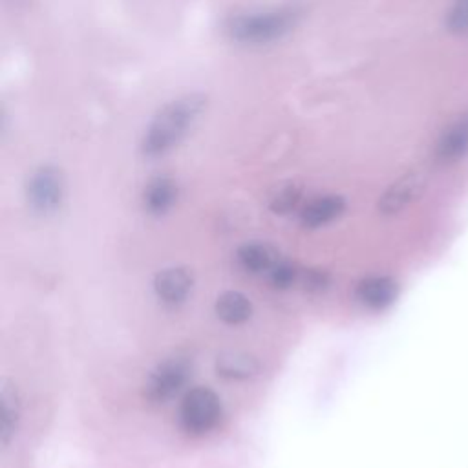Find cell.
Wrapping results in <instances>:
<instances>
[{"instance_id":"cell-1","label":"cell","mask_w":468,"mask_h":468,"mask_svg":"<svg viewBox=\"0 0 468 468\" xmlns=\"http://www.w3.org/2000/svg\"><path fill=\"white\" fill-rule=\"evenodd\" d=\"M203 108L205 97L201 93H186L168 102L146 128L141 143L143 154L146 157H161L176 148L197 121Z\"/></svg>"},{"instance_id":"cell-2","label":"cell","mask_w":468,"mask_h":468,"mask_svg":"<svg viewBox=\"0 0 468 468\" xmlns=\"http://www.w3.org/2000/svg\"><path fill=\"white\" fill-rule=\"evenodd\" d=\"M300 15L294 5L239 13L229 18L225 31L234 42L261 46L285 37L298 24Z\"/></svg>"},{"instance_id":"cell-3","label":"cell","mask_w":468,"mask_h":468,"mask_svg":"<svg viewBox=\"0 0 468 468\" xmlns=\"http://www.w3.org/2000/svg\"><path fill=\"white\" fill-rule=\"evenodd\" d=\"M223 415V406L219 397L205 386H196L188 389L181 402L177 419L186 435L203 437L216 430Z\"/></svg>"},{"instance_id":"cell-4","label":"cell","mask_w":468,"mask_h":468,"mask_svg":"<svg viewBox=\"0 0 468 468\" xmlns=\"http://www.w3.org/2000/svg\"><path fill=\"white\" fill-rule=\"evenodd\" d=\"M192 364L186 356H170L159 362L146 378L144 395L154 404H165L172 400L188 382Z\"/></svg>"},{"instance_id":"cell-5","label":"cell","mask_w":468,"mask_h":468,"mask_svg":"<svg viewBox=\"0 0 468 468\" xmlns=\"http://www.w3.org/2000/svg\"><path fill=\"white\" fill-rule=\"evenodd\" d=\"M26 197L29 207L42 216L53 214L64 199V176L55 166L37 168L26 185Z\"/></svg>"},{"instance_id":"cell-6","label":"cell","mask_w":468,"mask_h":468,"mask_svg":"<svg viewBox=\"0 0 468 468\" xmlns=\"http://www.w3.org/2000/svg\"><path fill=\"white\" fill-rule=\"evenodd\" d=\"M426 190V176L419 170L406 172L395 179L378 199V212L382 216H397L411 203H415Z\"/></svg>"},{"instance_id":"cell-7","label":"cell","mask_w":468,"mask_h":468,"mask_svg":"<svg viewBox=\"0 0 468 468\" xmlns=\"http://www.w3.org/2000/svg\"><path fill=\"white\" fill-rule=\"evenodd\" d=\"M468 155V112L459 115L452 124L439 135L433 159L441 166H452Z\"/></svg>"},{"instance_id":"cell-8","label":"cell","mask_w":468,"mask_h":468,"mask_svg":"<svg viewBox=\"0 0 468 468\" xmlns=\"http://www.w3.org/2000/svg\"><path fill=\"white\" fill-rule=\"evenodd\" d=\"M399 294V282L391 274H373L362 278L355 287L356 300L371 309L382 311L389 307Z\"/></svg>"},{"instance_id":"cell-9","label":"cell","mask_w":468,"mask_h":468,"mask_svg":"<svg viewBox=\"0 0 468 468\" xmlns=\"http://www.w3.org/2000/svg\"><path fill=\"white\" fill-rule=\"evenodd\" d=\"M194 287V276L185 267H166L154 278V291L166 305H181Z\"/></svg>"},{"instance_id":"cell-10","label":"cell","mask_w":468,"mask_h":468,"mask_svg":"<svg viewBox=\"0 0 468 468\" xmlns=\"http://www.w3.org/2000/svg\"><path fill=\"white\" fill-rule=\"evenodd\" d=\"M346 210V199L336 194H325L313 197L300 208V225L305 229L324 227L336 218H340Z\"/></svg>"},{"instance_id":"cell-11","label":"cell","mask_w":468,"mask_h":468,"mask_svg":"<svg viewBox=\"0 0 468 468\" xmlns=\"http://www.w3.org/2000/svg\"><path fill=\"white\" fill-rule=\"evenodd\" d=\"M234 258L243 272L267 274L272 269V265L280 260V254L269 243L247 241L238 247Z\"/></svg>"},{"instance_id":"cell-12","label":"cell","mask_w":468,"mask_h":468,"mask_svg":"<svg viewBox=\"0 0 468 468\" xmlns=\"http://www.w3.org/2000/svg\"><path fill=\"white\" fill-rule=\"evenodd\" d=\"M177 201V185L166 176L154 177L143 190V207L152 216L166 214Z\"/></svg>"},{"instance_id":"cell-13","label":"cell","mask_w":468,"mask_h":468,"mask_svg":"<svg viewBox=\"0 0 468 468\" xmlns=\"http://www.w3.org/2000/svg\"><path fill=\"white\" fill-rule=\"evenodd\" d=\"M214 311L221 322L229 325H239L250 318L252 303L239 291H225L216 298Z\"/></svg>"},{"instance_id":"cell-14","label":"cell","mask_w":468,"mask_h":468,"mask_svg":"<svg viewBox=\"0 0 468 468\" xmlns=\"http://www.w3.org/2000/svg\"><path fill=\"white\" fill-rule=\"evenodd\" d=\"M216 371L219 377L229 380H245L260 371V362L241 351H227L218 355Z\"/></svg>"},{"instance_id":"cell-15","label":"cell","mask_w":468,"mask_h":468,"mask_svg":"<svg viewBox=\"0 0 468 468\" xmlns=\"http://www.w3.org/2000/svg\"><path fill=\"white\" fill-rule=\"evenodd\" d=\"M0 400H2V444L7 446L16 433L18 420H20L18 393L9 380L2 382Z\"/></svg>"},{"instance_id":"cell-16","label":"cell","mask_w":468,"mask_h":468,"mask_svg":"<svg viewBox=\"0 0 468 468\" xmlns=\"http://www.w3.org/2000/svg\"><path fill=\"white\" fill-rule=\"evenodd\" d=\"M302 201V188L296 183H285L278 186L269 199V207L274 214H289Z\"/></svg>"},{"instance_id":"cell-17","label":"cell","mask_w":468,"mask_h":468,"mask_svg":"<svg viewBox=\"0 0 468 468\" xmlns=\"http://www.w3.org/2000/svg\"><path fill=\"white\" fill-rule=\"evenodd\" d=\"M300 278H302L300 269H298L292 261L283 260V258H280V260L272 265V269L267 272L269 283H271L272 287H276V289H289V287H292L296 282H300Z\"/></svg>"},{"instance_id":"cell-18","label":"cell","mask_w":468,"mask_h":468,"mask_svg":"<svg viewBox=\"0 0 468 468\" xmlns=\"http://www.w3.org/2000/svg\"><path fill=\"white\" fill-rule=\"evenodd\" d=\"M448 27L453 33H468V0H457L448 13Z\"/></svg>"},{"instance_id":"cell-19","label":"cell","mask_w":468,"mask_h":468,"mask_svg":"<svg viewBox=\"0 0 468 468\" xmlns=\"http://www.w3.org/2000/svg\"><path fill=\"white\" fill-rule=\"evenodd\" d=\"M302 278H303L305 289H314V291L324 289L329 282V276H327L325 271H305V274Z\"/></svg>"}]
</instances>
